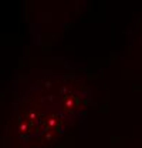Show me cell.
Here are the masks:
<instances>
[{
	"mask_svg": "<svg viewBox=\"0 0 142 148\" xmlns=\"http://www.w3.org/2000/svg\"><path fill=\"white\" fill-rule=\"evenodd\" d=\"M87 106V97L84 92L75 91V90H66L61 101H60V112L67 117H75L78 112L85 108Z\"/></svg>",
	"mask_w": 142,
	"mask_h": 148,
	"instance_id": "3957f363",
	"label": "cell"
},
{
	"mask_svg": "<svg viewBox=\"0 0 142 148\" xmlns=\"http://www.w3.org/2000/svg\"><path fill=\"white\" fill-rule=\"evenodd\" d=\"M64 127H66V117L60 111H51L44 114L41 124V134L38 135L40 141L43 144L53 143L64 131Z\"/></svg>",
	"mask_w": 142,
	"mask_h": 148,
	"instance_id": "7a4b0ae2",
	"label": "cell"
},
{
	"mask_svg": "<svg viewBox=\"0 0 142 148\" xmlns=\"http://www.w3.org/2000/svg\"><path fill=\"white\" fill-rule=\"evenodd\" d=\"M43 117L44 114L36 108H29L20 115L17 121V132L21 141H26L33 137H38L41 134Z\"/></svg>",
	"mask_w": 142,
	"mask_h": 148,
	"instance_id": "6da1fadb",
	"label": "cell"
}]
</instances>
